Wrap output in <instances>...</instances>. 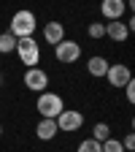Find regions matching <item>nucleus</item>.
I'll return each mask as SVG.
<instances>
[{
    "mask_svg": "<svg viewBox=\"0 0 135 152\" xmlns=\"http://www.w3.org/2000/svg\"><path fill=\"white\" fill-rule=\"evenodd\" d=\"M35 14L32 11H27V8H22V11H16L14 16H11V35L14 38H30L32 33H35Z\"/></svg>",
    "mask_w": 135,
    "mask_h": 152,
    "instance_id": "1",
    "label": "nucleus"
},
{
    "mask_svg": "<svg viewBox=\"0 0 135 152\" xmlns=\"http://www.w3.org/2000/svg\"><path fill=\"white\" fill-rule=\"evenodd\" d=\"M16 54H19V60H22V65L27 68H35L38 60H41V46L35 44V38H16Z\"/></svg>",
    "mask_w": 135,
    "mask_h": 152,
    "instance_id": "2",
    "label": "nucleus"
},
{
    "mask_svg": "<svg viewBox=\"0 0 135 152\" xmlns=\"http://www.w3.org/2000/svg\"><path fill=\"white\" fill-rule=\"evenodd\" d=\"M35 109L41 111V117H46V120H57V114L65 109V103H62V98H60L57 92H46V90H43L41 95H38Z\"/></svg>",
    "mask_w": 135,
    "mask_h": 152,
    "instance_id": "3",
    "label": "nucleus"
},
{
    "mask_svg": "<svg viewBox=\"0 0 135 152\" xmlns=\"http://www.w3.org/2000/svg\"><path fill=\"white\" fill-rule=\"evenodd\" d=\"M57 130H65V133H73V130H79L84 125V114L81 111H76V109H62L60 114H57Z\"/></svg>",
    "mask_w": 135,
    "mask_h": 152,
    "instance_id": "4",
    "label": "nucleus"
},
{
    "mask_svg": "<svg viewBox=\"0 0 135 152\" xmlns=\"http://www.w3.org/2000/svg\"><path fill=\"white\" fill-rule=\"evenodd\" d=\"M54 57H57V63L70 65V63H76L81 57V46L76 44V41H60V44L54 46Z\"/></svg>",
    "mask_w": 135,
    "mask_h": 152,
    "instance_id": "5",
    "label": "nucleus"
},
{
    "mask_svg": "<svg viewBox=\"0 0 135 152\" xmlns=\"http://www.w3.org/2000/svg\"><path fill=\"white\" fill-rule=\"evenodd\" d=\"M105 79H108V84H111V87H124L127 82H132V73H130V68H127V65L116 63V65H108Z\"/></svg>",
    "mask_w": 135,
    "mask_h": 152,
    "instance_id": "6",
    "label": "nucleus"
},
{
    "mask_svg": "<svg viewBox=\"0 0 135 152\" xmlns=\"http://www.w3.org/2000/svg\"><path fill=\"white\" fill-rule=\"evenodd\" d=\"M46 84H49L46 71H41V68H27V71H25V87H27V90H32V92H43Z\"/></svg>",
    "mask_w": 135,
    "mask_h": 152,
    "instance_id": "7",
    "label": "nucleus"
},
{
    "mask_svg": "<svg viewBox=\"0 0 135 152\" xmlns=\"http://www.w3.org/2000/svg\"><path fill=\"white\" fill-rule=\"evenodd\" d=\"M124 11H127L124 0H103V3H100V14L108 19V22H113V19H122Z\"/></svg>",
    "mask_w": 135,
    "mask_h": 152,
    "instance_id": "8",
    "label": "nucleus"
},
{
    "mask_svg": "<svg viewBox=\"0 0 135 152\" xmlns=\"http://www.w3.org/2000/svg\"><path fill=\"white\" fill-rule=\"evenodd\" d=\"M105 35L111 38L113 44H122V41H127L130 27H127V22H122V19H113V22L105 25Z\"/></svg>",
    "mask_w": 135,
    "mask_h": 152,
    "instance_id": "9",
    "label": "nucleus"
},
{
    "mask_svg": "<svg viewBox=\"0 0 135 152\" xmlns=\"http://www.w3.org/2000/svg\"><path fill=\"white\" fill-rule=\"evenodd\" d=\"M43 38H46V44H51V46H57L60 41H65V27H62V22H49L43 27Z\"/></svg>",
    "mask_w": 135,
    "mask_h": 152,
    "instance_id": "10",
    "label": "nucleus"
},
{
    "mask_svg": "<svg viewBox=\"0 0 135 152\" xmlns=\"http://www.w3.org/2000/svg\"><path fill=\"white\" fill-rule=\"evenodd\" d=\"M35 133H38V139H41V141H51L60 130H57V122H54V120H46V117H43L41 122H38Z\"/></svg>",
    "mask_w": 135,
    "mask_h": 152,
    "instance_id": "11",
    "label": "nucleus"
},
{
    "mask_svg": "<svg viewBox=\"0 0 135 152\" xmlns=\"http://www.w3.org/2000/svg\"><path fill=\"white\" fill-rule=\"evenodd\" d=\"M108 60H105V57H89V63H87V71L95 76V79H103V76H105V71H108Z\"/></svg>",
    "mask_w": 135,
    "mask_h": 152,
    "instance_id": "12",
    "label": "nucleus"
},
{
    "mask_svg": "<svg viewBox=\"0 0 135 152\" xmlns=\"http://www.w3.org/2000/svg\"><path fill=\"white\" fill-rule=\"evenodd\" d=\"M92 139L95 141H105V139H111V125L108 122H97L92 128Z\"/></svg>",
    "mask_w": 135,
    "mask_h": 152,
    "instance_id": "13",
    "label": "nucleus"
},
{
    "mask_svg": "<svg viewBox=\"0 0 135 152\" xmlns=\"http://www.w3.org/2000/svg\"><path fill=\"white\" fill-rule=\"evenodd\" d=\"M14 49H16V38H14L11 33H0V52L8 54V52H14Z\"/></svg>",
    "mask_w": 135,
    "mask_h": 152,
    "instance_id": "14",
    "label": "nucleus"
},
{
    "mask_svg": "<svg viewBox=\"0 0 135 152\" xmlns=\"http://www.w3.org/2000/svg\"><path fill=\"white\" fill-rule=\"evenodd\" d=\"M79 152H103V141H95V139H87L79 144Z\"/></svg>",
    "mask_w": 135,
    "mask_h": 152,
    "instance_id": "15",
    "label": "nucleus"
},
{
    "mask_svg": "<svg viewBox=\"0 0 135 152\" xmlns=\"http://www.w3.org/2000/svg\"><path fill=\"white\" fill-rule=\"evenodd\" d=\"M87 33H89V38H97V41H100V38L105 35V25H103V22H92Z\"/></svg>",
    "mask_w": 135,
    "mask_h": 152,
    "instance_id": "16",
    "label": "nucleus"
},
{
    "mask_svg": "<svg viewBox=\"0 0 135 152\" xmlns=\"http://www.w3.org/2000/svg\"><path fill=\"white\" fill-rule=\"evenodd\" d=\"M103 152H124V147H122L119 139H105L103 141Z\"/></svg>",
    "mask_w": 135,
    "mask_h": 152,
    "instance_id": "17",
    "label": "nucleus"
},
{
    "mask_svg": "<svg viewBox=\"0 0 135 152\" xmlns=\"http://www.w3.org/2000/svg\"><path fill=\"white\" fill-rule=\"evenodd\" d=\"M124 95H127V101H130V103L135 101V82H127V84H124Z\"/></svg>",
    "mask_w": 135,
    "mask_h": 152,
    "instance_id": "18",
    "label": "nucleus"
},
{
    "mask_svg": "<svg viewBox=\"0 0 135 152\" xmlns=\"http://www.w3.org/2000/svg\"><path fill=\"white\" fill-rule=\"evenodd\" d=\"M122 147H124V149H132V147H135V136H132V133H127V136H124Z\"/></svg>",
    "mask_w": 135,
    "mask_h": 152,
    "instance_id": "19",
    "label": "nucleus"
},
{
    "mask_svg": "<svg viewBox=\"0 0 135 152\" xmlns=\"http://www.w3.org/2000/svg\"><path fill=\"white\" fill-rule=\"evenodd\" d=\"M0 84H3V73H0Z\"/></svg>",
    "mask_w": 135,
    "mask_h": 152,
    "instance_id": "20",
    "label": "nucleus"
},
{
    "mask_svg": "<svg viewBox=\"0 0 135 152\" xmlns=\"http://www.w3.org/2000/svg\"><path fill=\"white\" fill-rule=\"evenodd\" d=\"M0 136H3V125H0Z\"/></svg>",
    "mask_w": 135,
    "mask_h": 152,
    "instance_id": "21",
    "label": "nucleus"
}]
</instances>
